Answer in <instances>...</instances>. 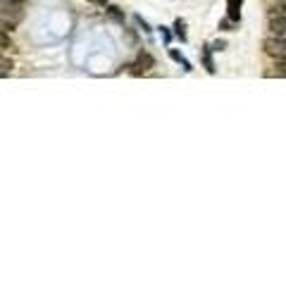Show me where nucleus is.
Here are the masks:
<instances>
[{"mask_svg":"<svg viewBox=\"0 0 286 286\" xmlns=\"http://www.w3.org/2000/svg\"><path fill=\"white\" fill-rule=\"evenodd\" d=\"M262 48H265V53H267L274 62L286 60V38L284 36H269V38H265Z\"/></svg>","mask_w":286,"mask_h":286,"instance_id":"1","label":"nucleus"},{"mask_svg":"<svg viewBox=\"0 0 286 286\" xmlns=\"http://www.w3.org/2000/svg\"><path fill=\"white\" fill-rule=\"evenodd\" d=\"M153 67H155V60H153L151 53H141L138 57H136V62L129 67V72L134 74V77H141V74H146V72H151Z\"/></svg>","mask_w":286,"mask_h":286,"instance_id":"2","label":"nucleus"},{"mask_svg":"<svg viewBox=\"0 0 286 286\" xmlns=\"http://www.w3.org/2000/svg\"><path fill=\"white\" fill-rule=\"evenodd\" d=\"M241 5L243 0H227V17L232 22H241Z\"/></svg>","mask_w":286,"mask_h":286,"instance_id":"3","label":"nucleus"},{"mask_svg":"<svg viewBox=\"0 0 286 286\" xmlns=\"http://www.w3.org/2000/svg\"><path fill=\"white\" fill-rule=\"evenodd\" d=\"M269 31H272V36H284L286 19H269Z\"/></svg>","mask_w":286,"mask_h":286,"instance_id":"4","label":"nucleus"},{"mask_svg":"<svg viewBox=\"0 0 286 286\" xmlns=\"http://www.w3.org/2000/svg\"><path fill=\"white\" fill-rule=\"evenodd\" d=\"M170 57H172V60H174V62H179V64H181V67H184V69H186V72H191V69H193V67H191V62H188V60H186V57H184V55H181V53H179V50H174V48H172V50H170Z\"/></svg>","mask_w":286,"mask_h":286,"instance_id":"5","label":"nucleus"},{"mask_svg":"<svg viewBox=\"0 0 286 286\" xmlns=\"http://www.w3.org/2000/svg\"><path fill=\"white\" fill-rule=\"evenodd\" d=\"M12 48V38H10V31H3L0 29V53H5Z\"/></svg>","mask_w":286,"mask_h":286,"instance_id":"6","label":"nucleus"},{"mask_svg":"<svg viewBox=\"0 0 286 286\" xmlns=\"http://www.w3.org/2000/svg\"><path fill=\"white\" fill-rule=\"evenodd\" d=\"M203 62H205V69L212 74V72H214V62H212V57H210V45L203 48Z\"/></svg>","mask_w":286,"mask_h":286,"instance_id":"7","label":"nucleus"},{"mask_svg":"<svg viewBox=\"0 0 286 286\" xmlns=\"http://www.w3.org/2000/svg\"><path fill=\"white\" fill-rule=\"evenodd\" d=\"M272 77H281V79H286V60H281V62H277V67H274V72H272Z\"/></svg>","mask_w":286,"mask_h":286,"instance_id":"8","label":"nucleus"},{"mask_svg":"<svg viewBox=\"0 0 286 286\" xmlns=\"http://www.w3.org/2000/svg\"><path fill=\"white\" fill-rule=\"evenodd\" d=\"M174 29H177L179 38H181V41H186V31H184V22H181V19H177V22H174Z\"/></svg>","mask_w":286,"mask_h":286,"instance_id":"9","label":"nucleus"},{"mask_svg":"<svg viewBox=\"0 0 286 286\" xmlns=\"http://www.w3.org/2000/svg\"><path fill=\"white\" fill-rule=\"evenodd\" d=\"M160 31H162V38H165V41L170 43V41H172V34H170V31H167V27H162Z\"/></svg>","mask_w":286,"mask_h":286,"instance_id":"10","label":"nucleus"},{"mask_svg":"<svg viewBox=\"0 0 286 286\" xmlns=\"http://www.w3.org/2000/svg\"><path fill=\"white\" fill-rule=\"evenodd\" d=\"M224 45H227L224 41H217V43H212L210 48H212V50H224Z\"/></svg>","mask_w":286,"mask_h":286,"instance_id":"11","label":"nucleus"},{"mask_svg":"<svg viewBox=\"0 0 286 286\" xmlns=\"http://www.w3.org/2000/svg\"><path fill=\"white\" fill-rule=\"evenodd\" d=\"M136 22H138V24L143 27V31H146V34H151V27H148V24H146V22H143L141 17H136Z\"/></svg>","mask_w":286,"mask_h":286,"instance_id":"12","label":"nucleus"},{"mask_svg":"<svg viewBox=\"0 0 286 286\" xmlns=\"http://www.w3.org/2000/svg\"><path fill=\"white\" fill-rule=\"evenodd\" d=\"M93 5H98V8H107V0H89Z\"/></svg>","mask_w":286,"mask_h":286,"instance_id":"13","label":"nucleus"},{"mask_svg":"<svg viewBox=\"0 0 286 286\" xmlns=\"http://www.w3.org/2000/svg\"><path fill=\"white\" fill-rule=\"evenodd\" d=\"M10 72H5V69H0V79H3V77H8Z\"/></svg>","mask_w":286,"mask_h":286,"instance_id":"14","label":"nucleus"}]
</instances>
